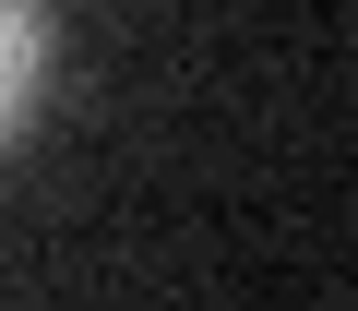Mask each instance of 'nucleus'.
<instances>
[{
  "instance_id": "f257e3e1",
  "label": "nucleus",
  "mask_w": 358,
  "mask_h": 311,
  "mask_svg": "<svg viewBox=\"0 0 358 311\" xmlns=\"http://www.w3.org/2000/svg\"><path fill=\"white\" fill-rule=\"evenodd\" d=\"M36 84H48V0H0V144L24 132Z\"/></svg>"
}]
</instances>
